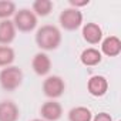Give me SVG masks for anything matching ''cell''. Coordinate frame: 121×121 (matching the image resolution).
Returning a JSON list of instances; mask_svg holds the SVG:
<instances>
[{
  "label": "cell",
  "mask_w": 121,
  "mask_h": 121,
  "mask_svg": "<svg viewBox=\"0 0 121 121\" xmlns=\"http://www.w3.org/2000/svg\"><path fill=\"white\" fill-rule=\"evenodd\" d=\"M36 43L41 50H56L61 43V33L56 26H41L36 33Z\"/></svg>",
  "instance_id": "obj_1"
},
{
  "label": "cell",
  "mask_w": 121,
  "mask_h": 121,
  "mask_svg": "<svg viewBox=\"0 0 121 121\" xmlns=\"http://www.w3.org/2000/svg\"><path fill=\"white\" fill-rule=\"evenodd\" d=\"M23 81V71L19 67L9 66L0 71V86L6 91H14Z\"/></svg>",
  "instance_id": "obj_2"
},
{
  "label": "cell",
  "mask_w": 121,
  "mask_h": 121,
  "mask_svg": "<svg viewBox=\"0 0 121 121\" xmlns=\"http://www.w3.org/2000/svg\"><path fill=\"white\" fill-rule=\"evenodd\" d=\"M13 24H14L16 30L29 33V31L36 29V26H37V16L33 12H30L29 9H22V10L14 13Z\"/></svg>",
  "instance_id": "obj_3"
},
{
  "label": "cell",
  "mask_w": 121,
  "mask_h": 121,
  "mask_svg": "<svg viewBox=\"0 0 121 121\" xmlns=\"http://www.w3.org/2000/svg\"><path fill=\"white\" fill-rule=\"evenodd\" d=\"M83 23V14L78 9L70 7V9H64L60 14V24L63 29L73 31L77 30Z\"/></svg>",
  "instance_id": "obj_4"
},
{
  "label": "cell",
  "mask_w": 121,
  "mask_h": 121,
  "mask_svg": "<svg viewBox=\"0 0 121 121\" xmlns=\"http://www.w3.org/2000/svg\"><path fill=\"white\" fill-rule=\"evenodd\" d=\"M66 90L64 80L58 76H50L43 83V91L48 98H58L61 97Z\"/></svg>",
  "instance_id": "obj_5"
},
{
  "label": "cell",
  "mask_w": 121,
  "mask_h": 121,
  "mask_svg": "<svg viewBox=\"0 0 121 121\" xmlns=\"http://www.w3.org/2000/svg\"><path fill=\"white\" fill-rule=\"evenodd\" d=\"M40 112H41V117L44 121H57L63 115V108L60 105V103L51 100V101H46L41 105Z\"/></svg>",
  "instance_id": "obj_6"
},
{
  "label": "cell",
  "mask_w": 121,
  "mask_h": 121,
  "mask_svg": "<svg viewBox=\"0 0 121 121\" xmlns=\"http://www.w3.org/2000/svg\"><path fill=\"white\" fill-rule=\"evenodd\" d=\"M31 67L34 70L36 74L39 76H46L50 73L51 70V60L46 53H37L33 57V61H31Z\"/></svg>",
  "instance_id": "obj_7"
},
{
  "label": "cell",
  "mask_w": 121,
  "mask_h": 121,
  "mask_svg": "<svg viewBox=\"0 0 121 121\" xmlns=\"http://www.w3.org/2000/svg\"><path fill=\"white\" fill-rule=\"evenodd\" d=\"M88 93L94 97H103L108 90V81L103 76H93L87 84Z\"/></svg>",
  "instance_id": "obj_8"
},
{
  "label": "cell",
  "mask_w": 121,
  "mask_h": 121,
  "mask_svg": "<svg viewBox=\"0 0 121 121\" xmlns=\"http://www.w3.org/2000/svg\"><path fill=\"white\" fill-rule=\"evenodd\" d=\"M83 39L90 44H98L103 39V30L97 23H87L83 27Z\"/></svg>",
  "instance_id": "obj_9"
},
{
  "label": "cell",
  "mask_w": 121,
  "mask_h": 121,
  "mask_svg": "<svg viewBox=\"0 0 121 121\" xmlns=\"http://www.w3.org/2000/svg\"><path fill=\"white\" fill-rule=\"evenodd\" d=\"M121 51V40L117 36H108L101 43V51L108 57H115Z\"/></svg>",
  "instance_id": "obj_10"
},
{
  "label": "cell",
  "mask_w": 121,
  "mask_h": 121,
  "mask_svg": "<svg viewBox=\"0 0 121 121\" xmlns=\"http://www.w3.org/2000/svg\"><path fill=\"white\" fill-rule=\"evenodd\" d=\"M19 114V107L13 101L0 103V121H17Z\"/></svg>",
  "instance_id": "obj_11"
},
{
  "label": "cell",
  "mask_w": 121,
  "mask_h": 121,
  "mask_svg": "<svg viewBox=\"0 0 121 121\" xmlns=\"http://www.w3.org/2000/svg\"><path fill=\"white\" fill-rule=\"evenodd\" d=\"M16 37V27L13 22L10 20H2L0 22V44L9 46Z\"/></svg>",
  "instance_id": "obj_12"
},
{
  "label": "cell",
  "mask_w": 121,
  "mask_h": 121,
  "mask_svg": "<svg viewBox=\"0 0 121 121\" xmlns=\"http://www.w3.org/2000/svg\"><path fill=\"white\" fill-rule=\"evenodd\" d=\"M101 53L97 50V48H94V47H90V48H86L83 53H81V56H80V60H81V63L84 64V66H87V67H94V66H97V64H100L101 63Z\"/></svg>",
  "instance_id": "obj_13"
},
{
  "label": "cell",
  "mask_w": 121,
  "mask_h": 121,
  "mask_svg": "<svg viewBox=\"0 0 121 121\" xmlns=\"http://www.w3.org/2000/svg\"><path fill=\"white\" fill-rule=\"evenodd\" d=\"M91 120H93V114L90 108L83 105L74 107L69 112V121H91Z\"/></svg>",
  "instance_id": "obj_14"
},
{
  "label": "cell",
  "mask_w": 121,
  "mask_h": 121,
  "mask_svg": "<svg viewBox=\"0 0 121 121\" xmlns=\"http://www.w3.org/2000/svg\"><path fill=\"white\" fill-rule=\"evenodd\" d=\"M53 9V2L51 0H36V2L33 3V13L36 16H47L50 14Z\"/></svg>",
  "instance_id": "obj_15"
},
{
  "label": "cell",
  "mask_w": 121,
  "mask_h": 121,
  "mask_svg": "<svg viewBox=\"0 0 121 121\" xmlns=\"http://www.w3.org/2000/svg\"><path fill=\"white\" fill-rule=\"evenodd\" d=\"M14 50L9 46H0V67H9L14 61Z\"/></svg>",
  "instance_id": "obj_16"
},
{
  "label": "cell",
  "mask_w": 121,
  "mask_h": 121,
  "mask_svg": "<svg viewBox=\"0 0 121 121\" xmlns=\"http://www.w3.org/2000/svg\"><path fill=\"white\" fill-rule=\"evenodd\" d=\"M16 13V4L9 0H2L0 2V19L2 20H9L10 16Z\"/></svg>",
  "instance_id": "obj_17"
},
{
  "label": "cell",
  "mask_w": 121,
  "mask_h": 121,
  "mask_svg": "<svg viewBox=\"0 0 121 121\" xmlns=\"http://www.w3.org/2000/svg\"><path fill=\"white\" fill-rule=\"evenodd\" d=\"M91 121H112V117L108 112H98L93 117Z\"/></svg>",
  "instance_id": "obj_18"
},
{
  "label": "cell",
  "mask_w": 121,
  "mask_h": 121,
  "mask_svg": "<svg viewBox=\"0 0 121 121\" xmlns=\"http://www.w3.org/2000/svg\"><path fill=\"white\" fill-rule=\"evenodd\" d=\"M90 2L88 0H81V2H77V0H70V4L74 7V9H77V7H83V6H87Z\"/></svg>",
  "instance_id": "obj_19"
},
{
  "label": "cell",
  "mask_w": 121,
  "mask_h": 121,
  "mask_svg": "<svg viewBox=\"0 0 121 121\" xmlns=\"http://www.w3.org/2000/svg\"><path fill=\"white\" fill-rule=\"evenodd\" d=\"M31 121H44V120H41V118H34V120H31Z\"/></svg>",
  "instance_id": "obj_20"
}]
</instances>
